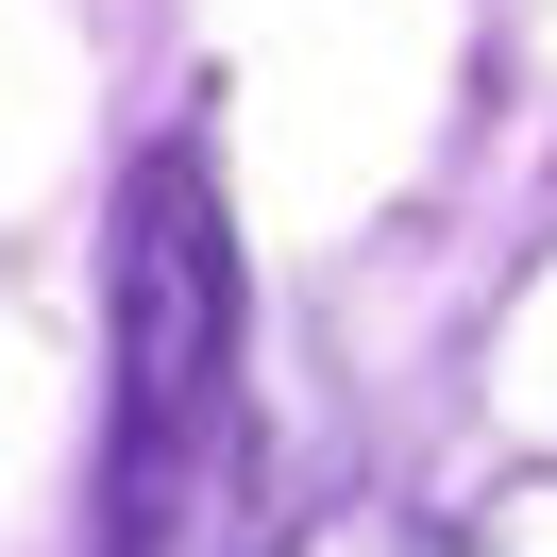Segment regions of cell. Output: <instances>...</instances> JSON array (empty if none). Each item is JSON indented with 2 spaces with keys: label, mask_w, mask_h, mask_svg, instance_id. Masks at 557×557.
I'll return each mask as SVG.
<instances>
[{
  "label": "cell",
  "mask_w": 557,
  "mask_h": 557,
  "mask_svg": "<svg viewBox=\"0 0 557 557\" xmlns=\"http://www.w3.org/2000/svg\"><path fill=\"white\" fill-rule=\"evenodd\" d=\"M102 305H119V456H102V523H136L152 490L203 456L220 388H237V338H253L237 237H220V186H203V152H186V136L119 186Z\"/></svg>",
  "instance_id": "1"
}]
</instances>
